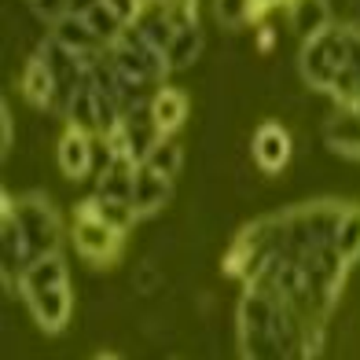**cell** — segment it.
Wrapping results in <instances>:
<instances>
[{"mask_svg": "<svg viewBox=\"0 0 360 360\" xmlns=\"http://www.w3.org/2000/svg\"><path fill=\"white\" fill-rule=\"evenodd\" d=\"M19 294L26 298L37 327H44L48 335H56L70 323V309H74L70 269H67V261L59 257V250L44 254V257H34L19 272Z\"/></svg>", "mask_w": 360, "mask_h": 360, "instance_id": "cell-1", "label": "cell"}, {"mask_svg": "<svg viewBox=\"0 0 360 360\" xmlns=\"http://www.w3.org/2000/svg\"><path fill=\"white\" fill-rule=\"evenodd\" d=\"M151 118H155L162 136L176 133V129L184 125V118H188V96L180 89H158L151 96Z\"/></svg>", "mask_w": 360, "mask_h": 360, "instance_id": "cell-11", "label": "cell"}, {"mask_svg": "<svg viewBox=\"0 0 360 360\" xmlns=\"http://www.w3.org/2000/svg\"><path fill=\"white\" fill-rule=\"evenodd\" d=\"M331 26V0H290V30L302 41L320 37Z\"/></svg>", "mask_w": 360, "mask_h": 360, "instance_id": "cell-10", "label": "cell"}, {"mask_svg": "<svg viewBox=\"0 0 360 360\" xmlns=\"http://www.w3.org/2000/svg\"><path fill=\"white\" fill-rule=\"evenodd\" d=\"M133 287H136L140 298H155V294L166 290V272H162V265L155 257H143L133 269Z\"/></svg>", "mask_w": 360, "mask_h": 360, "instance_id": "cell-16", "label": "cell"}, {"mask_svg": "<svg viewBox=\"0 0 360 360\" xmlns=\"http://www.w3.org/2000/svg\"><path fill=\"white\" fill-rule=\"evenodd\" d=\"M335 247L349 261L360 257V206H346V214L338 221V232H335Z\"/></svg>", "mask_w": 360, "mask_h": 360, "instance_id": "cell-15", "label": "cell"}, {"mask_svg": "<svg viewBox=\"0 0 360 360\" xmlns=\"http://www.w3.org/2000/svg\"><path fill=\"white\" fill-rule=\"evenodd\" d=\"M74 247L85 261L103 265V261H114V254H118V247H122V228L103 221L100 214H96L92 199H85L74 210Z\"/></svg>", "mask_w": 360, "mask_h": 360, "instance_id": "cell-2", "label": "cell"}, {"mask_svg": "<svg viewBox=\"0 0 360 360\" xmlns=\"http://www.w3.org/2000/svg\"><path fill=\"white\" fill-rule=\"evenodd\" d=\"M30 8H34V15L44 26H52L56 19H63L70 11V0H30Z\"/></svg>", "mask_w": 360, "mask_h": 360, "instance_id": "cell-19", "label": "cell"}, {"mask_svg": "<svg viewBox=\"0 0 360 360\" xmlns=\"http://www.w3.org/2000/svg\"><path fill=\"white\" fill-rule=\"evenodd\" d=\"M15 217H19L26 243H30V257H44V254H56L59 250V217L48 195L34 191V195H22V199L11 202Z\"/></svg>", "mask_w": 360, "mask_h": 360, "instance_id": "cell-3", "label": "cell"}, {"mask_svg": "<svg viewBox=\"0 0 360 360\" xmlns=\"http://www.w3.org/2000/svg\"><path fill=\"white\" fill-rule=\"evenodd\" d=\"M103 4H110L125 22H133V19H136V11H140V0H103Z\"/></svg>", "mask_w": 360, "mask_h": 360, "instance_id": "cell-21", "label": "cell"}, {"mask_svg": "<svg viewBox=\"0 0 360 360\" xmlns=\"http://www.w3.org/2000/svg\"><path fill=\"white\" fill-rule=\"evenodd\" d=\"M199 56H202V30H199V26L176 30L173 41L166 44V63H169V70H188Z\"/></svg>", "mask_w": 360, "mask_h": 360, "instance_id": "cell-12", "label": "cell"}, {"mask_svg": "<svg viewBox=\"0 0 360 360\" xmlns=\"http://www.w3.org/2000/svg\"><path fill=\"white\" fill-rule=\"evenodd\" d=\"M59 169L70 180H81L92 169V133H85V129H77V125H70L67 133H63V140H59Z\"/></svg>", "mask_w": 360, "mask_h": 360, "instance_id": "cell-8", "label": "cell"}, {"mask_svg": "<svg viewBox=\"0 0 360 360\" xmlns=\"http://www.w3.org/2000/svg\"><path fill=\"white\" fill-rule=\"evenodd\" d=\"M280 0H254V15H261V11H269V8H276Z\"/></svg>", "mask_w": 360, "mask_h": 360, "instance_id": "cell-22", "label": "cell"}, {"mask_svg": "<svg viewBox=\"0 0 360 360\" xmlns=\"http://www.w3.org/2000/svg\"><path fill=\"white\" fill-rule=\"evenodd\" d=\"M48 30H52L56 41H63V44H67L70 52H77V56L103 52V48H107L100 37H96V30L89 26V19H85V15H77V11H67L63 19H56Z\"/></svg>", "mask_w": 360, "mask_h": 360, "instance_id": "cell-9", "label": "cell"}, {"mask_svg": "<svg viewBox=\"0 0 360 360\" xmlns=\"http://www.w3.org/2000/svg\"><path fill=\"white\" fill-rule=\"evenodd\" d=\"M143 166H151V169H158L162 176H173V180H176V173L184 169V147H180V143L173 140V133L158 136V140H155V147L147 151Z\"/></svg>", "mask_w": 360, "mask_h": 360, "instance_id": "cell-13", "label": "cell"}, {"mask_svg": "<svg viewBox=\"0 0 360 360\" xmlns=\"http://www.w3.org/2000/svg\"><path fill=\"white\" fill-rule=\"evenodd\" d=\"M327 151H335L346 162H360V107L335 103V110L323 118Z\"/></svg>", "mask_w": 360, "mask_h": 360, "instance_id": "cell-4", "label": "cell"}, {"mask_svg": "<svg viewBox=\"0 0 360 360\" xmlns=\"http://www.w3.org/2000/svg\"><path fill=\"white\" fill-rule=\"evenodd\" d=\"M250 155H254V166L261 173H280L290 162V133L280 122L257 125V133L250 140Z\"/></svg>", "mask_w": 360, "mask_h": 360, "instance_id": "cell-5", "label": "cell"}, {"mask_svg": "<svg viewBox=\"0 0 360 360\" xmlns=\"http://www.w3.org/2000/svg\"><path fill=\"white\" fill-rule=\"evenodd\" d=\"M85 19H89V26L96 30V37H100L107 48H110L114 41H118V37L125 34V26H129V22H125L122 15L110 8V4H103V0H96V4L85 11Z\"/></svg>", "mask_w": 360, "mask_h": 360, "instance_id": "cell-14", "label": "cell"}, {"mask_svg": "<svg viewBox=\"0 0 360 360\" xmlns=\"http://www.w3.org/2000/svg\"><path fill=\"white\" fill-rule=\"evenodd\" d=\"M169 19L176 30L199 26V0H169Z\"/></svg>", "mask_w": 360, "mask_h": 360, "instance_id": "cell-18", "label": "cell"}, {"mask_svg": "<svg viewBox=\"0 0 360 360\" xmlns=\"http://www.w3.org/2000/svg\"><path fill=\"white\" fill-rule=\"evenodd\" d=\"M169 195H173V176H162L158 169H151V166H143V162H140L136 191H133V206H136V214H140V217L158 214V210L169 202Z\"/></svg>", "mask_w": 360, "mask_h": 360, "instance_id": "cell-6", "label": "cell"}, {"mask_svg": "<svg viewBox=\"0 0 360 360\" xmlns=\"http://www.w3.org/2000/svg\"><path fill=\"white\" fill-rule=\"evenodd\" d=\"M22 96L37 110H59V81L56 74L48 70V63H41L37 56L26 63V74H22Z\"/></svg>", "mask_w": 360, "mask_h": 360, "instance_id": "cell-7", "label": "cell"}, {"mask_svg": "<svg viewBox=\"0 0 360 360\" xmlns=\"http://www.w3.org/2000/svg\"><path fill=\"white\" fill-rule=\"evenodd\" d=\"M214 15L224 30H236L254 19V0H214Z\"/></svg>", "mask_w": 360, "mask_h": 360, "instance_id": "cell-17", "label": "cell"}, {"mask_svg": "<svg viewBox=\"0 0 360 360\" xmlns=\"http://www.w3.org/2000/svg\"><path fill=\"white\" fill-rule=\"evenodd\" d=\"M0 136H4V140H0V155H11V110H8V103L4 107H0Z\"/></svg>", "mask_w": 360, "mask_h": 360, "instance_id": "cell-20", "label": "cell"}]
</instances>
